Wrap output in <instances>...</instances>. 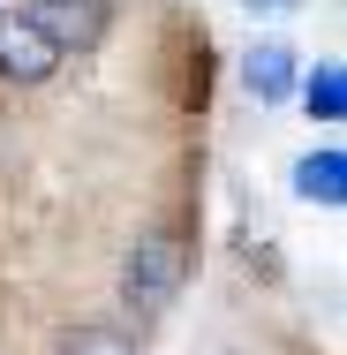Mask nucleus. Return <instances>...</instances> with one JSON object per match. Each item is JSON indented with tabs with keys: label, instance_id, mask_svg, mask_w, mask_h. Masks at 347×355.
<instances>
[{
	"label": "nucleus",
	"instance_id": "20e7f679",
	"mask_svg": "<svg viewBox=\"0 0 347 355\" xmlns=\"http://www.w3.org/2000/svg\"><path fill=\"white\" fill-rule=\"evenodd\" d=\"M242 83H249L257 106H279V98H294V83H302V53L279 46V38H265V46L242 53Z\"/></svg>",
	"mask_w": 347,
	"mask_h": 355
},
{
	"label": "nucleus",
	"instance_id": "6e6552de",
	"mask_svg": "<svg viewBox=\"0 0 347 355\" xmlns=\"http://www.w3.org/2000/svg\"><path fill=\"white\" fill-rule=\"evenodd\" d=\"M242 8H249V15H294L302 0H242Z\"/></svg>",
	"mask_w": 347,
	"mask_h": 355
},
{
	"label": "nucleus",
	"instance_id": "1a4fd4ad",
	"mask_svg": "<svg viewBox=\"0 0 347 355\" xmlns=\"http://www.w3.org/2000/svg\"><path fill=\"white\" fill-rule=\"evenodd\" d=\"M226 355H242V348H226Z\"/></svg>",
	"mask_w": 347,
	"mask_h": 355
},
{
	"label": "nucleus",
	"instance_id": "39448f33",
	"mask_svg": "<svg viewBox=\"0 0 347 355\" xmlns=\"http://www.w3.org/2000/svg\"><path fill=\"white\" fill-rule=\"evenodd\" d=\"M294 197L302 205H325V212H340L347 205V151H302L294 159Z\"/></svg>",
	"mask_w": 347,
	"mask_h": 355
},
{
	"label": "nucleus",
	"instance_id": "423d86ee",
	"mask_svg": "<svg viewBox=\"0 0 347 355\" xmlns=\"http://www.w3.org/2000/svg\"><path fill=\"white\" fill-rule=\"evenodd\" d=\"M302 106H310L317 121H340L347 114V69L340 61H317V69L302 76Z\"/></svg>",
	"mask_w": 347,
	"mask_h": 355
},
{
	"label": "nucleus",
	"instance_id": "0eeeda50",
	"mask_svg": "<svg viewBox=\"0 0 347 355\" xmlns=\"http://www.w3.org/2000/svg\"><path fill=\"white\" fill-rule=\"evenodd\" d=\"M53 355H136L114 325H75V333H61V348Z\"/></svg>",
	"mask_w": 347,
	"mask_h": 355
},
{
	"label": "nucleus",
	"instance_id": "f03ea898",
	"mask_svg": "<svg viewBox=\"0 0 347 355\" xmlns=\"http://www.w3.org/2000/svg\"><path fill=\"white\" fill-rule=\"evenodd\" d=\"M23 15L61 46V53H98L114 31V0H23Z\"/></svg>",
	"mask_w": 347,
	"mask_h": 355
},
{
	"label": "nucleus",
	"instance_id": "f257e3e1",
	"mask_svg": "<svg viewBox=\"0 0 347 355\" xmlns=\"http://www.w3.org/2000/svg\"><path fill=\"white\" fill-rule=\"evenodd\" d=\"M181 280H189V242L174 227H143L129 242V257H121V295L136 310H166L181 295Z\"/></svg>",
	"mask_w": 347,
	"mask_h": 355
},
{
	"label": "nucleus",
	"instance_id": "7ed1b4c3",
	"mask_svg": "<svg viewBox=\"0 0 347 355\" xmlns=\"http://www.w3.org/2000/svg\"><path fill=\"white\" fill-rule=\"evenodd\" d=\"M69 53L23 15V8H0V83H46Z\"/></svg>",
	"mask_w": 347,
	"mask_h": 355
}]
</instances>
